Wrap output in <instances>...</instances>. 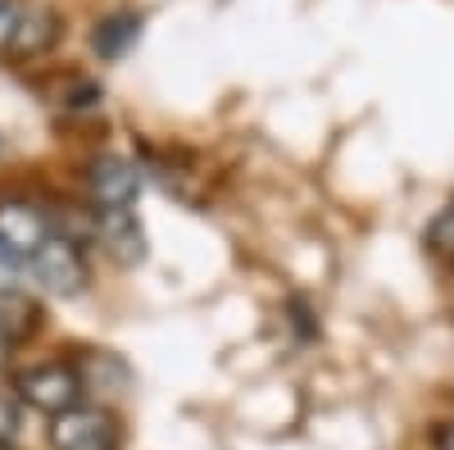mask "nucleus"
<instances>
[{
	"mask_svg": "<svg viewBox=\"0 0 454 450\" xmlns=\"http://www.w3.org/2000/svg\"><path fill=\"white\" fill-rule=\"evenodd\" d=\"M14 391H19L23 405H32V409H42V414L55 419V414H64V409L82 405L87 383H82V368H78V364L51 359V364H36V368L19 373V378H14Z\"/></svg>",
	"mask_w": 454,
	"mask_h": 450,
	"instance_id": "obj_1",
	"label": "nucleus"
},
{
	"mask_svg": "<svg viewBox=\"0 0 454 450\" xmlns=\"http://www.w3.org/2000/svg\"><path fill=\"white\" fill-rule=\"evenodd\" d=\"M27 269H32L36 282H42L46 291H55V296H78V291H87V282H91V269H87L82 246L73 241V237H59V233H51V237L42 241V250L27 259Z\"/></svg>",
	"mask_w": 454,
	"mask_h": 450,
	"instance_id": "obj_2",
	"label": "nucleus"
},
{
	"mask_svg": "<svg viewBox=\"0 0 454 450\" xmlns=\"http://www.w3.org/2000/svg\"><path fill=\"white\" fill-rule=\"evenodd\" d=\"M51 446L55 450H119L123 428L100 405H73V409H64V414H55Z\"/></svg>",
	"mask_w": 454,
	"mask_h": 450,
	"instance_id": "obj_3",
	"label": "nucleus"
},
{
	"mask_svg": "<svg viewBox=\"0 0 454 450\" xmlns=\"http://www.w3.org/2000/svg\"><path fill=\"white\" fill-rule=\"evenodd\" d=\"M51 237V218L32 201H5L0 205V259L10 264H27Z\"/></svg>",
	"mask_w": 454,
	"mask_h": 450,
	"instance_id": "obj_4",
	"label": "nucleus"
},
{
	"mask_svg": "<svg viewBox=\"0 0 454 450\" xmlns=\"http://www.w3.org/2000/svg\"><path fill=\"white\" fill-rule=\"evenodd\" d=\"M87 192H91L96 209H132V201L141 192V173L123 155H96L87 164Z\"/></svg>",
	"mask_w": 454,
	"mask_h": 450,
	"instance_id": "obj_5",
	"label": "nucleus"
},
{
	"mask_svg": "<svg viewBox=\"0 0 454 450\" xmlns=\"http://www.w3.org/2000/svg\"><path fill=\"white\" fill-rule=\"evenodd\" d=\"M59 32H64V23H59L55 10H23L19 28L10 36V55L14 59H42L46 51H55Z\"/></svg>",
	"mask_w": 454,
	"mask_h": 450,
	"instance_id": "obj_6",
	"label": "nucleus"
},
{
	"mask_svg": "<svg viewBox=\"0 0 454 450\" xmlns=\"http://www.w3.org/2000/svg\"><path fill=\"white\" fill-rule=\"evenodd\" d=\"M96 214H100V237H105L109 255L123 259V264H141L145 237H141V223L132 218V209H96Z\"/></svg>",
	"mask_w": 454,
	"mask_h": 450,
	"instance_id": "obj_7",
	"label": "nucleus"
},
{
	"mask_svg": "<svg viewBox=\"0 0 454 450\" xmlns=\"http://www.w3.org/2000/svg\"><path fill=\"white\" fill-rule=\"evenodd\" d=\"M42 305H36L32 296L14 291V287H0V328H5L14 342H27V336L42 328Z\"/></svg>",
	"mask_w": 454,
	"mask_h": 450,
	"instance_id": "obj_8",
	"label": "nucleus"
},
{
	"mask_svg": "<svg viewBox=\"0 0 454 450\" xmlns=\"http://www.w3.org/2000/svg\"><path fill=\"white\" fill-rule=\"evenodd\" d=\"M423 246H427V255H436V264H441L445 273L454 269V205H445V209L427 223Z\"/></svg>",
	"mask_w": 454,
	"mask_h": 450,
	"instance_id": "obj_9",
	"label": "nucleus"
},
{
	"mask_svg": "<svg viewBox=\"0 0 454 450\" xmlns=\"http://www.w3.org/2000/svg\"><path fill=\"white\" fill-rule=\"evenodd\" d=\"M137 28H141V19L137 14H114V19H105L100 28H96V36H91V46L100 51V55H119L132 36H137Z\"/></svg>",
	"mask_w": 454,
	"mask_h": 450,
	"instance_id": "obj_10",
	"label": "nucleus"
},
{
	"mask_svg": "<svg viewBox=\"0 0 454 450\" xmlns=\"http://www.w3.org/2000/svg\"><path fill=\"white\" fill-rule=\"evenodd\" d=\"M23 428V414H19V400L0 391V446H10Z\"/></svg>",
	"mask_w": 454,
	"mask_h": 450,
	"instance_id": "obj_11",
	"label": "nucleus"
},
{
	"mask_svg": "<svg viewBox=\"0 0 454 450\" xmlns=\"http://www.w3.org/2000/svg\"><path fill=\"white\" fill-rule=\"evenodd\" d=\"M19 14H23L19 0H0V51H10V36L19 28Z\"/></svg>",
	"mask_w": 454,
	"mask_h": 450,
	"instance_id": "obj_12",
	"label": "nucleus"
},
{
	"mask_svg": "<svg viewBox=\"0 0 454 450\" xmlns=\"http://www.w3.org/2000/svg\"><path fill=\"white\" fill-rule=\"evenodd\" d=\"M14 351H19V342H14V336H10L5 328H0V368H10V359H14Z\"/></svg>",
	"mask_w": 454,
	"mask_h": 450,
	"instance_id": "obj_13",
	"label": "nucleus"
},
{
	"mask_svg": "<svg viewBox=\"0 0 454 450\" xmlns=\"http://www.w3.org/2000/svg\"><path fill=\"white\" fill-rule=\"evenodd\" d=\"M0 450H10V446H0Z\"/></svg>",
	"mask_w": 454,
	"mask_h": 450,
	"instance_id": "obj_14",
	"label": "nucleus"
}]
</instances>
